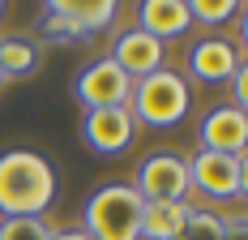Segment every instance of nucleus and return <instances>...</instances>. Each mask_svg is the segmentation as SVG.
I'll list each match as a JSON object with an SVG mask.
<instances>
[{"instance_id": "1", "label": "nucleus", "mask_w": 248, "mask_h": 240, "mask_svg": "<svg viewBox=\"0 0 248 240\" xmlns=\"http://www.w3.org/2000/svg\"><path fill=\"white\" fill-rule=\"evenodd\" d=\"M56 197V171L34 150L0 154V215L4 219H43Z\"/></svg>"}, {"instance_id": "2", "label": "nucleus", "mask_w": 248, "mask_h": 240, "mask_svg": "<svg viewBox=\"0 0 248 240\" xmlns=\"http://www.w3.org/2000/svg\"><path fill=\"white\" fill-rule=\"evenodd\" d=\"M141 210L146 202L133 193V185H107L86 206V236L90 240H141Z\"/></svg>"}, {"instance_id": "3", "label": "nucleus", "mask_w": 248, "mask_h": 240, "mask_svg": "<svg viewBox=\"0 0 248 240\" xmlns=\"http://www.w3.org/2000/svg\"><path fill=\"white\" fill-rule=\"evenodd\" d=\"M128 112H133V120L154 124V129H167L175 120H184V112H188V86H184V77L171 73V69H158L150 77H141V82H133Z\"/></svg>"}, {"instance_id": "4", "label": "nucleus", "mask_w": 248, "mask_h": 240, "mask_svg": "<svg viewBox=\"0 0 248 240\" xmlns=\"http://www.w3.org/2000/svg\"><path fill=\"white\" fill-rule=\"evenodd\" d=\"M188 185L214 202L240 197L244 193V154H218V150H197L188 159Z\"/></svg>"}, {"instance_id": "5", "label": "nucleus", "mask_w": 248, "mask_h": 240, "mask_svg": "<svg viewBox=\"0 0 248 240\" xmlns=\"http://www.w3.org/2000/svg\"><path fill=\"white\" fill-rule=\"evenodd\" d=\"M188 163L175 154H150L146 163L137 168V185L133 193L141 202H184L188 197Z\"/></svg>"}, {"instance_id": "6", "label": "nucleus", "mask_w": 248, "mask_h": 240, "mask_svg": "<svg viewBox=\"0 0 248 240\" xmlns=\"http://www.w3.org/2000/svg\"><path fill=\"white\" fill-rule=\"evenodd\" d=\"M73 95L81 107L90 112H103V107H128V95H133V82L124 77L111 56L107 60H94L90 69H81V77L73 82Z\"/></svg>"}, {"instance_id": "7", "label": "nucleus", "mask_w": 248, "mask_h": 240, "mask_svg": "<svg viewBox=\"0 0 248 240\" xmlns=\"http://www.w3.org/2000/svg\"><path fill=\"white\" fill-rule=\"evenodd\" d=\"M116 0H51L47 4V30L64 34V39H81L94 34L116 17Z\"/></svg>"}, {"instance_id": "8", "label": "nucleus", "mask_w": 248, "mask_h": 240, "mask_svg": "<svg viewBox=\"0 0 248 240\" xmlns=\"http://www.w3.org/2000/svg\"><path fill=\"white\" fill-rule=\"evenodd\" d=\"M81 133L99 154H120V150H128L133 133H137V120L128 107H103V112H86Z\"/></svg>"}, {"instance_id": "9", "label": "nucleus", "mask_w": 248, "mask_h": 240, "mask_svg": "<svg viewBox=\"0 0 248 240\" xmlns=\"http://www.w3.org/2000/svg\"><path fill=\"white\" fill-rule=\"evenodd\" d=\"M111 65L128 77V82H141L150 73L163 69V43L150 39L146 30H128L116 39V51H111Z\"/></svg>"}, {"instance_id": "10", "label": "nucleus", "mask_w": 248, "mask_h": 240, "mask_svg": "<svg viewBox=\"0 0 248 240\" xmlns=\"http://www.w3.org/2000/svg\"><path fill=\"white\" fill-rule=\"evenodd\" d=\"M201 150H218V154H244L248 142V116L240 107H214L201 120Z\"/></svg>"}, {"instance_id": "11", "label": "nucleus", "mask_w": 248, "mask_h": 240, "mask_svg": "<svg viewBox=\"0 0 248 240\" xmlns=\"http://www.w3.org/2000/svg\"><path fill=\"white\" fill-rule=\"evenodd\" d=\"M188 65H193V77H201V82H227L231 73L244 65V56H240L235 43H227V39H205V43L193 48Z\"/></svg>"}, {"instance_id": "12", "label": "nucleus", "mask_w": 248, "mask_h": 240, "mask_svg": "<svg viewBox=\"0 0 248 240\" xmlns=\"http://www.w3.org/2000/svg\"><path fill=\"white\" fill-rule=\"evenodd\" d=\"M193 26V17H188V4L184 0H146L141 4V26L137 30H146L150 39H175V34H184Z\"/></svg>"}, {"instance_id": "13", "label": "nucleus", "mask_w": 248, "mask_h": 240, "mask_svg": "<svg viewBox=\"0 0 248 240\" xmlns=\"http://www.w3.org/2000/svg\"><path fill=\"white\" fill-rule=\"evenodd\" d=\"M188 215H193L188 202H146V210H141V236L146 240H175V232L184 227Z\"/></svg>"}, {"instance_id": "14", "label": "nucleus", "mask_w": 248, "mask_h": 240, "mask_svg": "<svg viewBox=\"0 0 248 240\" xmlns=\"http://www.w3.org/2000/svg\"><path fill=\"white\" fill-rule=\"evenodd\" d=\"M39 65V48L26 39V34H4L0 39V77H22Z\"/></svg>"}, {"instance_id": "15", "label": "nucleus", "mask_w": 248, "mask_h": 240, "mask_svg": "<svg viewBox=\"0 0 248 240\" xmlns=\"http://www.w3.org/2000/svg\"><path fill=\"white\" fill-rule=\"evenodd\" d=\"M240 236V223H227L223 215H205V210H193L184 219V227L175 232V240H231Z\"/></svg>"}, {"instance_id": "16", "label": "nucleus", "mask_w": 248, "mask_h": 240, "mask_svg": "<svg viewBox=\"0 0 248 240\" xmlns=\"http://www.w3.org/2000/svg\"><path fill=\"white\" fill-rule=\"evenodd\" d=\"M240 13H244L240 0H188V17L205 22V26H223L231 17H240Z\"/></svg>"}, {"instance_id": "17", "label": "nucleus", "mask_w": 248, "mask_h": 240, "mask_svg": "<svg viewBox=\"0 0 248 240\" xmlns=\"http://www.w3.org/2000/svg\"><path fill=\"white\" fill-rule=\"evenodd\" d=\"M0 240H51L43 219H0Z\"/></svg>"}, {"instance_id": "18", "label": "nucleus", "mask_w": 248, "mask_h": 240, "mask_svg": "<svg viewBox=\"0 0 248 240\" xmlns=\"http://www.w3.org/2000/svg\"><path fill=\"white\" fill-rule=\"evenodd\" d=\"M227 82H231V99H235L231 107H240V112H244V103H248V69H244V65H240V69L231 73Z\"/></svg>"}, {"instance_id": "19", "label": "nucleus", "mask_w": 248, "mask_h": 240, "mask_svg": "<svg viewBox=\"0 0 248 240\" xmlns=\"http://www.w3.org/2000/svg\"><path fill=\"white\" fill-rule=\"evenodd\" d=\"M51 240H90L81 227H64V232H51Z\"/></svg>"}, {"instance_id": "20", "label": "nucleus", "mask_w": 248, "mask_h": 240, "mask_svg": "<svg viewBox=\"0 0 248 240\" xmlns=\"http://www.w3.org/2000/svg\"><path fill=\"white\" fill-rule=\"evenodd\" d=\"M4 9H9V4H4V0H0V17H4Z\"/></svg>"}, {"instance_id": "21", "label": "nucleus", "mask_w": 248, "mask_h": 240, "mask_svg": "<svg viewBox=\"0 0 248 240\" xmlns=\"http://www.w3.org/2000/svg\"><path fill=\"white\" fill-rule=\"evenodd\" d=\"M0 82H4V77H0Z\"/></svg>"}]
</instances>
